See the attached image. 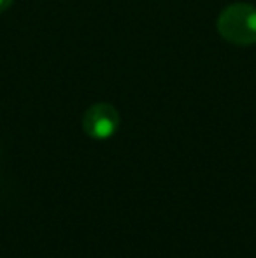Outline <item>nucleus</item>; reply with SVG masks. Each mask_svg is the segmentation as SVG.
<instances>
[{"mask_svg": "<svg viewBox=\"0 0 256 258\" xmlns=\"http://www.w3.org/2000/svg\"><path fill=\"white\" fill-rule=\"evenodd\" d=\"M218 32L226 42L233 46L256 44V7L237 2L219 13Z\"/></svg>", "mask_w": 256, "mask_h": 258, "instance_id": "obj_1", "label": "nucleus"}, {"mask_svg": "<svg viewBox=\"0 0 256 258\" xmlns=\"http://www.w3.org/2000/svg\"><path fill=\"white\" fill-rule=\"evenodd\" d=\"M120 112L113 104L97 102L86 109L82 116V130L95 141L111 139L120 128Z\"/></svg>", "mask_w": 256, "mask_h": 258, "instance_id": "obj_2", "label": "nucleus"}, {"mask_svg": "<svg viewBox=\"0 0 256 258\" xmlns=\"http://www.w3.org/2000/svg\"><path fill=\"white\" fill-rule=\"evenodd\" d=\"M14 0H0V13H4V11H7L11 6H13Z\"/></svg>", "mask_w": 256, "mask_h": 258, "instance_id": "obj_3", "label": "nucleus"}]
</instances>
